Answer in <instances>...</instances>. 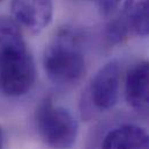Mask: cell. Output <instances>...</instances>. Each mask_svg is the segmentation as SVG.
I'll return each mask as SVG.
<instances>
[{
	"label": "cell",
	"mask_w": 149,
	"mask_h": 149,
	"mask_svg": "<svg viewBox=\"0 0 149 149\" xmlns=\"http://www.w3.org/2000/svg\"><path fill=\"white\" fill-rule=\"evenodd\" d=\"M45 75L59 88H71L86 75L87 64L81 36L68 27L59 29L43 52Z\"/></svg>",
	"instance_id": "1"
},
{
	"label": "cell",
	"mask_w": 149,
	"mask_h": 149,
	"mask_svg": "<svg viewBox=\"0 0 149 149\" xmlns=\"http://www.w3.org/2000/svg\"><path fill=\"white\" fill-rule=\"evenodd\" d=\"M35 79V61L27 43L0 49V94L21 97L31 90Z\"/></svg>",
	"instance_id": "2"
},
{
	"label": "cell",
	"mask_w": 149,
	"mask_h": 149,
	"mask_svg": "<svg viewBox=\"0 0 149 149\" xmlns=\"http://www.w3.org/2000/svg\"><path fill=\"white\" fill-rule=\"evenodd\" d=\"M36 130L42 141L53 149H68L76 141L79 124L67 109L45 97L35 111Z\"/></svg>",
	"instance_id": "3"
},
{
	"label": "cell",
	"mask_w": 149,
	"mask_h": 149,
	"mask_svg": "<svg viewBox=\"0 0 149 149\" xmlns=\"http://www.w3.org/2000/svg\"><path fill=\"white\" fill-rule=\"evenodd\" d=\"M120 93V66L110 60L101 67L89 86V100L98 111H109L118 103Z\"/></svg>",
	"instance_id": "4"
},
{
	"label": "cell",
	"mask_w": 149,
	"mask_h": 149,
	"mask_svg": "<svg viewBox=\"0 0 149 149\" xmlns=\"http://www.w3.org/2000/svg\"><path fill=\"white\" fill-rule=\"evenodd\" d=\"M12 17L31 34H39L53 19L52 0H12Z\"/></svg>",
	"instance_id": "5"
},
{
	"label": "cell",
	"mask_w": 149,
	"mask_h": 149,
	"mask_svg": "<svg viewBox=\"0 0 149 149\" xmlns=\"http://www.w3.org/2000/svg\"><path fill=\"white\" fill-rule=\"evenodd\" d=\"M125 98L135 113L149 119V61H140L128 70Z\"/></svg>",
	"instance_id": "6"
},
{
	"label": "cell",
	"mask_w": 149,
	"mask_h": 149,
	"mask_svg": "<svg viewBox=\"0 0 149 149\" xmlns=\"http://www.w3.org/2000/svg\"><path fill=\"white\" fill-rule=\"evenodd\" d=\"M102 149H149V133L134 124L119 125L104 136Z\"/></svg>",
	"instance_id": "7"
},
{
	"label": "cell",
	"mask_w": 149,
	"mask_h": 149,
	"mask_svg": "<svg viewBox=\"0 0 149 149\" xmlns=\"http://www.w3.org/2000/svg\"><path fill=\"white\" fill-rule=\"evenodd\" d=\"M120 16L130 35L149 36V0H124Z\"/></svg>",
	"instance_id": "8"
},
{
	"label": "cell",
	"mask_w": 149,
	"mask_h": 149,
	"mask_svg": "<svg viewBox=\"0 0 149 149\" xmlns=\"http://www.w3.org/2000/svg\"><path fill=\"white\" fill-rule=\"evenodd\" d=\"M26 44L21 26L7 15L0 16V49Z\"/></svg>",
	"instance_id": "9"
},
{
	"label": "cell",
	"mask_w": 149,
	"mask_h": 149,
	"mask_svg": "<svg viewBox=\"0 0 149 149\" xmlns=\"http://www.w3.org/2000/svg\"><path fill=\"white\" fill-rule=\"evenodd\" d=\"M105 35H107V38L111 43H114V44L123 42L130 35L128 29H127L124 20L121 19L120 14L118 16H114V17L110 19V21L107 24Z\"/></svg>",
	"instance_id": "10"
},
{
	"label": "cell",
	"mask_w": 149,
	"mask_h": 149,
	"mask_svg": "<svg viewBox=\"0 0 149 149\" xmlns=\"http://www.w3.org/2000/svg\"><path fill=\"white\" fill-rule=\"evenodd\" d=\"M89 1L95 2V5L97 6V8L102 15L112 16L113 13L117 10L118 6L120 5L121 0H89Z\"/></svg>",
	"instance_id": "11"
},
{
	"label": "cell",
	"mask_w": 149,
	"mask_h": 149,
	"mask_svg": "<svg viewBox=\"0 0 149 149\" xmlns=\"http://www.w3.org/2000/svg\"><path fill=\"white\" fill-rule=\"evenodd\" d=\"M3 145H5V136H3V131L0 127V149H3Z\"/></svg>",
	"instance_id": "12"
},
{
	"label": "cell",
	"mask_w": 149,
	"mask_h": 149,
	"mask_svg": "<svg viewBox=\"0 0 149 149\" xmlns=\"http://www.w3.org/2000/svg\"><path fill=\"white\" fill-rule=\"evenodd\" d=\"M1 1H2V0H0V2H1Z\"/></svg>",
	"instance_id": "13"
}]
</instances>
